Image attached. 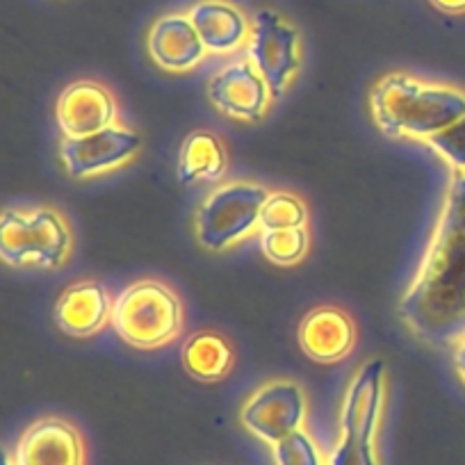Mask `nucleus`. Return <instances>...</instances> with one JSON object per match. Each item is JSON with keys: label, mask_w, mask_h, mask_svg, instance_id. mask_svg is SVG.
Instances as JSON below:
<instances>
[{"label": "nucleus", "mask_w": 465, "mask_h": 465, "mask_svg": "<svg viewBox=\"0 0 465 465\" xmlns=\"http://www.w3.org/2000/svg\"><path fill=\"white\" fill-rule=\"evenodd\" d=\"M110 324L131 347L158 349L181 335L185 311L181 297L169 285L144 279L128 285L114 299Z\"/></svg>", "instance_id": "3"}, {"label": "nucleus", "mask_w": 465, "mask_h": 465, "mask_svg": "<svg viewBox=\"0 0 465 465\" xmlns=\"http://www.w3.org/2000/svg\"><path fill=\"white\" fill-rule=\"evenodd\" d=\"M272 454L276 465H324L320 447L303 429L272 445Z\"/></svg>", "instance_id": "21"}, {"label": "nucleus", "mask_w": 465, "mask_h": 465, "mask_svg": "<svg viewBox=\"0 0 465 465\" xmlns=\"http://www.w3.org/2000/svg\"><path fill=\"white\" fill-rule=\"evenodd\" d=\"M3 465H15V463L10 460V456H3Z\"/></svg>", "instance_id": "27"}, {"label": "nucleus", "mask_w": 465, "mask_h": 465, "mask_svg": "<svg viewBox=\"0 0 465 465\" xmlns=\"http://www.w3.org/2000/svg\"><path fill=\"white\" fill-rule=\"evenodd\" d=\"M249 60L267 80L272 94L281 96L302 66V35L279 12H256L252 21Z\"/></svg>", "instance_id": "6"}, {"label": "nucleus", "mask_w": 465, "mask_h": 465, "mask_svg": "<svg viewBox=\"0 0 465 465\" xmlns=\"http://www.w3.org/2000/svg\"><path fill=\"white\" fill-rule=\"evenodd\" d=\"M454 368L459 372L460 381L465 383V338L459 344H454Z\"/></svg>", "instance_id": "26"}, {"label": "nucleus", "mask_w": 465, "mask_h": 465, "mask_svg": "<svg viewBox=\"0 0 465 465\" xmlns=\"http://www.w3.org/2000/svg\"><path fill=\"white\" fill-rule=\"evenodd\" d=\"M270 192L258 183H226L217 187L194 219L196 240L208 252H223L261 231V214Z\"/></svg>", "instance_id": "5"}, {"label": "nucleus", "mask_w": 465, "mask_h": 465, "mask_svg": "<svg viewBox=\"0 0 465 465\" xmlns=\"http://www.w3.org/2000/svg\"><path fill=\"white\" fill-rule=\"evenodd\" d=\"M429 3L445 15H465V0H429Z\"/></svg>", "instance_id": "25"}, {"label": "nucleus", "mask_w": 465, "mask_h": 465, "mask_svg": "<svg viewBox=\"0 0 465 465\" xmlns=\"http://www.w3.org/2000/svg\"><path fill=\"white\" fill-rule=\"evenodd\" d=\"M149 55L158 66L172 74L192 71L199 66L208 48L201 42L190 15H164L151 25L146 37Z\"/></svg>", "instance_id": "14"}, {"label": "nucleus", "mask_w": 465, "mask_h": 465, "mask_svg": "<svg viewBox=\"0 0 465 465\" xmlns=\"http://www.w3.org/2000/svg\"><path fill=\"white\" fill-rule=\"evenodd\" d=\"M228 155L222 140L214 133L196 131L185 137L178 155V178L183 185L219 181L226 172Z\"/></svg>", "instance_id": "17"}, {"label": "nucleus", "mask_w": 465, "mask_h": 465, "mask_svg": "<svg viewBox=\"0 0 465 465\" xmlns=\"http://www.w3.org/2000/svg\"><path fill=\"white\" fill-rule=\"evenodd\" d=\"M187 15L208 53H235L252 39V21L228 0H199Z\"/></svg>", "instance_id": "16"}, {"label": "nucleus", "mask_w": 465, "mask_h": 465, "mask_svg": "<svg viewBox=\"0 0 465 465\" xmlns=\"http://www.w3.org/2000/svg\"><path fill=\"white\" fill-rule=\"evenodd\" d=\"M308 208L297 194L270 192L261 214V231H283V228H306Z\"/></svg>", "instance_id": "20"}, {"label": "nucleus", "mask_w": 465, "mask_h": 465, "mask_svg": "<svg viewBox=\"0 0 465 465\" xmlns=\"http://www.w3.org/2000/svg\"><path fill=\"white\" fill-rule=\"evenodd\" d=\"M311 247V235L306 228H283V231H261V249L267 261L274 265L290 267L306 258Z\"/></svg>", "instance_id": "19"}, {"label": "nucleus", "mask_w": 465, "mask_h": 465, "mask_svg": "<svg viewBox=\"0 0 465 465\" xmlns=\"http://www.w3.org/2000/svg\"><path fill=\"white\" fill-rule=\"evenodd\" d=\"M427 144L456 172H465V116L427 140Z\"/></svg>", "instance_id": "22"}, {"label": "nucleus", "mask_w": 465, "mask_h": 465, "mask_svg": "<svg viewBox=\"0 0 465 465\" xmlns=\"http://www.w3.org/2000/svg\"><path fill=\"white\" fill-rule=\"evenodd\" d=\"M303 420H306V395L294 381L267 383L253 392V397H249L240 413L242 427L270 445H276L290 433L299 431Z\"/></svg>", "instance_id": "7"}, {"label": "nucleus", "mask_w": 465, "mask_h": 465, "mask_svg": "<svg viewBox=\"0 0 465 465\" xmlns=\"http://www.w3.org/2000/svg\"><path fill=\"white\" fill-rule=\"evenodd\" d=\"M71 247V231L57 210H3L0 256L10 267L57 270L66 262Z\"/></svg>", "instance_id": "4"}, {"label": "nucleus", "mask_w": 465, "mask_h": 465, "mask_svg": "<svg viewBox=\"0 0 465 465\" xmlns=\"http://www.w3.org/2000/svg\"><path fill=\"white\" fill-rule=\"evenodd\" d=\"M15 465H84V445L78 429L60 418L30 424L15 450Z\"/></svg>", "instance_id": "12"}, {"label": "nucleus", "mask_w": 465, "mask_h": 465, "mask_svg": "<svg viewBox=\"0 0 465 465\" xmlns=\"http://www.w3.org/2000/svg\"><path fill=\"white\" fill-rule=\"evenodd\" d=\"M370 107L383 135L427 142L463 119L465 92L409 74H388L374 84Z\"/></svg>", "instance_id": "2"}, {"label": "nucleus", "mask_w": 465, "mask_h": 465, "mask_svg": "<svg viewBox=\"0 0 465 465\" xmlns=\"http://www.w3.org/2000/svg\"><path fill=\"white\" fill-rule=\"evenodd\" d=\"M354 344V322L335 306L315 308L299 324V347L315 363H338L351 354Z\"/></svg>", "instance_id": "13"}, {"label": "nucleus", "mask_w": 465, "mask_h": 465, "mask_svg": "<svg viewBox=\"0 0 465 465\" xmlns=\"http://www.w3.org/2000/svg\"><path fill=\"white\" fill-rule=\"evenodd\" d=\"M57 124L64 137L78 140L116 126V101L105 84L96 80H78L64 87L55 105Z\"/></svg>", "instance_id": "11"}, {"label": "nucleus", "mask_w": 465, "mask_h": 465, "mask_svg": "<svg viewBox=\"0 0 465 465\" xmlns=\"http://www.w3.org/2000/svg\"><path fill=\"white\" fill-rule=\"evenodd\" d=\"M110 292L96 281L69 285L55 303V322L62 333L71 338H89L112 320Z\"/></svg>", "instance_id": "15"}, {"label": "nucleus", "mask_w": 465, "mask_h": 465, "mask_svg": "<svg viewBox=\"0 0 465 465\" xmlns=\"http://www.w3.org/2000/svg\"><path fill=\"white\" fill-rule=\"evenodd\" d=\"M142 149V137L124 126H112L89 137H64L60 155L64 169L74 178H92L122 167Z\"/></svg>", "instance_id": "8"}, {"label": "nucleus", "mask_w": 465, "mask_h": 465, "mask_svg": "<svg viewBox=\"0 0 465 465\" xmlns=\"http://www.w3.org/2000/svg\"><path fill=\"white\" fill-rule=\"evenodd\" d=\"M329 465H379L377 450H374V445L342 438L331 454Z\"/></svg>", "instance_id": "23"}, {"label": "nucleus", "mask_w": 465, "mask_h": 465, "mask_svg": "<svg viewBox=\"0 0 465 465\" xmlns=\"http://www.w3.org/2000/svg\"><path fill=\"white\" fill-rule=\"evenodd\" d=\"M208 96L222 114L240 122H258L267 114L272 89L252 60L232 62L208 84Z\"/></svg>", "instance_id": "10"}, {"label": "nucleus", "mask_w": 465, "mask_h": 465, "mask_svg": "<svg viewBox=\"0 0 465 465\" xmlns=\"http://www.w3.org/2000/svg\"><path fill=\"white\" fill-rule=\"evenodd\" d=\"M383 406H386V363L374 359L359 368L349 383L342 415H340L342 438L374 445L381 427Z\"/></svg>", "instance_id": "9"}, {"label": "nucleus", "mask_w": 465, "mask_h": 465, "mask_svg": "<svg viewBox=\"0 0 465 465\" xmlns=\"http://www.w3.org/2000/svg\"><path fill=\"white\" fill-rule=\"evenodd\" d=\"M183 368L199 381H222L232 368V349L226 338L214 331H201L187 338L181 351Z\"/></svg>", "instance_id": "18"}, {"label": "nucleus", "mask_w": 465, "mask_h": 465, "mask_svg": "<svg viewBox=\"0 0 465 465\" xmlns=\"http://www.w3.org/2000/svg\"><path fill=\"white\" fill-rule=\"evenodd\" d=\"M397 311L406 329L431 347H450L465 338V213L451 199H445Z\"/></svg>", "instance_id": "1"}, {"label": "nucleus", "mask_w": 465, "mask_h": 465, "mask_svg": "<svg viewBox=\"0 0 465 465\" xmlns=\"http://www.w3.org/2000/svg\"><path fill=\"white\" fill-rule=\"evenodd\" d=\"M447 199L454 201V203L465 213V172L456 173L454 181H451L450 185V192H447Z\"/></svg>", "instance_id": "24"}]
</instances>
